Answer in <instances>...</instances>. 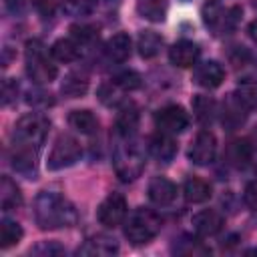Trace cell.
Segmentation results:
<instances>
[{"mask_svg":"<svg viewBox=\"0 0 257 257\" xmlns=\"http://www.w3.org/2000/svg\"><path fill=\"white\" fill-rule=\"evenodd\" d=\"M34 6H36L42 14H52L54 8L58 6V0H34Z\"/></svg>","mask_w":257,"mask_h":257,"instance_id":"cell-42","label":"cell"},{"mask_svg":"<svg viewBox=\"0 0 257 257\" xmlns=\"http://www.w3.org/2000/svg\"><path fill=\"white\" fill-rule=\"evenodd\" d=\"M24 60H26V74L36 84H48L58 74L56 64L48 58V52L40 40H28L26 42Z\"/></svg>","mask_w":257,"mask_h":257,"instance_id":"cell-3","label":"cell"},{"mask_svg":"<svg viewBox=\"0 0 257 257\" xmlns=\"http://www.w3.org/2000/svg\"><path fill=\"white\" fill-rule=\"evenodd\" d=\"M112 82H116L122 90H137V88L143 84L141 74H139V72H135V70H124V72L116 74V76L112 78Z\"/></svg>","mask_w":257,"mask_h":257,"instance_id":"cell-35","label":"cell"},{"mask_svg":"<svg viewBox=\"0 0 257 257\" xmlns=\"http://www.w3.org/2000/svg\"><path fill=\"white\" fill-rule=\"evenodd\" d=\"M22 205V193H20V187L10 179V177H2V183H0V207L2 211H12L16 207Z\"/></svg>","mask_w":257,"mask_h":257,"instance_id":"cell-22","label":"cell"},{"mask_svg":"<svg viewBox=\"0 0 257 257\" xmlns=\"http://www.w3.org/2000/svg\"><path fill=\"white\" fill-rule=\"evenodd\" d=\"M169 0H137V12L151 22H163L167 16Z\"/></svg>","mask_w":257,"mask_h":257,"instance_id":"cell-24","label":"cell"},{"mask_svg":"<svg viewBox=\"0 0 257 257\" xmlns=\"http://www.w3.org/2000/svg\"><path fill=\"white\" fill-rule=\"evenodd\" d=\"M16 94H18V82L14 78H6L2 82V104H10L12 100H16Z\"/></svg>","mask_w":257,"mask_h":257,"instance_id":"cell-39","label":"cell"},{"mask_svg":"<svg viewBox=\"0 0 257 257\" xmlns=\"http://www.w3.org/2000/svg\"><path fill=\"white\" fill-rule=\"evenodd\" d=\"M126 201L120 193H110L100 205H98V211H96V219L100 225L108 227V229H114L118 227L124 219H126Z\"/></svg>","mask_w":257,"mask_h":257,"instance_id":"cell-8","label":"cell"},{"mask_svg":"<svg viewBox=\"0 0 257 257\" xmlns=\"http://www.w3.org/2000/svg\"><path fill=\"white\" fill-rule=\"evenodd\" d=\"M36 151L34 147H26V145H16L12 149V157H10V165L16 173L28 177V179H36Z\"/></svg>","mask_w":257,"mask_h":257,"instance_id":"cell-11","label":"cell"},{"mask_svg":"<svg viewBox=\"0 0 257 257\" xmlns=\"http://www.w3.org/2000/svg\"><path fill=\"white\" fill-rule=\"evenodd\" d=\"M249 114V108L239 100L237 94H229L227 100L223 102V110H221V122L227 131H235L239 128L245 118Z\"/></svg>","mask_w":257,"mask_h":257,"instance_id":"cell-12","label":"cell"},{"mask_svg":"<svg viewBox=\"0 0 257 257\" xmlns=\"http://www.w3.org/2000/svg\"><path fill=\"white\" fill-rule=\"evenodd\" d=\"M82 155V147L80 143L70 137V135H60L50 153H48V161H46V167L48 171H60V169H66L70 165H74Z\"/></svg>","mask_w":257,"mask_h":257,"instance_id":"cell-7","label":"cell"},{"mask_svg":"<svg viewBox=\"0 0 257 257\" xmlns=\"http://www.w3.org/2000/svg\"><path fill=\"white\" fill-rule=\"evenodd\" d=\"M68 124L80 135H94L98 131V118L88 108H78L68 114Z\"/></svg>","mask_w":257,"mask_h":257,"instance_id":"cell-19","label":"cell"},{"mask_svg":"<svg viewBox=\"0 0 257 257\" xmlns=\"http://www.w3.org/2000/svg\"><path fill=\"white\" fill-rule=\"evenodd\" d=\"M80 52H82V46L72 36L70 38H58L50 48L52 58H56L60 62H74L80 58Z\"/></svg>","mask_w":257,"mask_h":257,"instance_id":"cell-21","label":"cell"},{"mask_svg":"<svg viewBox=\"0 0 257 257\" xmlns=\"http://www.w3.org/2000/svg\"><path fill=\"white\" fill-rule=\"evenodd\" d=\"M247 141H249V145H251V149H257V126H255V131L251 133V137H249Z\"/></svg>","mask_w":257,"mask_h":257,"instance_id":"cell-44","label":"cell"},{"mask_svg":"<svg viewBox=\"0 0 257 257\" xmlns=\"http://www.w3.org/2000/svg\"><path fill=\"white\" fill-rule=\"evenodd\" d=\"M177 151H179L177 143H175V141L171 139V135H167V133H159V135L151 137V141H149V153H151L155 159H159L161 163L173 161L175 155H177Z\"/></svg>","mask_w":257,"mask_h":257,"instance_id":"cell-17","label":"cell"},{"mask_svg":"<svg viewBox=\"0 0 257 257\" xmlns=\"http://www.w3.org/2000/svg\"><path fill=\"white\" fill-rule=\"evenodd\" d=\"M112 165L118 179L128 183L141 177V173L145 171V155L135 143H120L114 147Z\"/></svg>","mask_w":257,"mask_h":257,"instance_id":"cell-5","label":"cell"},{"mask_svg":"<svg viewBox=\"0 0 257 257\" xmlns=\"http://www.w3.org/2000/svg\"><path fill=\"white\" fill-rule=\"evenodd\" d=\"M26 102L30 106H40V108H46L50 104H54V98L50 92L46 90H40V88H34V90H28L26 94Z\"/></svg>","mask_w":257,"mask_h":257,"instance_id":"cell-36","label":"cell"},{"mask_svg":"<svg viewBox=\"0 0 257 257\" xmlns=\"http://www.w3.org/2000/svg\"><path fill=\"white\" fill-rule=\"evenodd\" d=\"M48 128H50V120L44 114H38V112L24 114L14 124V143L38 149L44 143Z\"/></svg>","mask_w":257,"mask_h":257,"instance_id":"cell-6","label":"cell"},{"mask_svg":"<svg viewBox=\"0 0 257 257\" xmlns=\"http://www.w3.org/2000/svg\"><path fill=\"white\" fill-rule=\"evenodd\" d=\"M215 155H217V139H215V135L211 131H201L193 139V143L189 147V159L195 165H209V163H213Z\"/></svg>","mask_w":257,"mask_h":257,"instance_id":"cell-10","label":"cell"},{"mask_svg":"<svg viewBox=\"0 0 257 257\" xmlns=\"http://www.w3.org/2000/svg\"><path fill=\"white\" fill-rule=\"evenodd\" d=\"M225 225V219L219 211L215 209H205V211H199L195 217H193V229L203 235V237H213L217 235Z\"/></svg>","mask_w":257,"mask_h":257,"instance_id":"cell-14","label":"cell"},{"mask_svg":"<svg viewBox=\"0 0 257 257\" xmlns=\"http://www.w3.org/2000/svg\"><path fill=\"white\" fill-rule=\"evenodd\" d=\"M161 227H163V219L153 209L139 207L128 215L124 223V237L133 245H145L159 235Z\"/></svg>","mask_w":257,"mask_h":257,"instance_id":"cell-2","label":"cell"},{"mask_svg":"<svg viewBox=\"0 0 257 257\" xmlns=\"http://www.w3.org/2000/svg\"><path fill=\"white\" fill-rule=\"evenodd\" d=\"M235 94L239 96V100L251 110V108H257V82L251 80V78H245L239 82Z\"/></svg>","mask_w":257,"mask_h":257,"instance_id":"cell-31","label":"cell"},{"mask_svg":"<svg viewBox=\"0 0 257 257\" xmlns=\"http://www.w3.org/2000/svg\"><path fill=\"white\" fill-rule=\"evenodd\" d=\"M239 20H241L239 6H223L215 0H211L203 6V22L215 36L233 32L237 28Z\"/></svg>","mask_w":257,"mask_h":257,"instance_id":"cell-4","label":"cell"},{"mask_svg":"<svg viewBox=\"0 0 257 257\" xmlns=\"http://www.w3.org/2000/svg\"><path fill=\"white\" fill-rule=\"evenodd\" d=\"M104 52L112 62H124L131 56V36L124 32L110 36L104 46Z\"/></svg>","mask_w":257,"mask_h":257,"instance_id":"cell-20","label":"cell"},{"mask_svg":"<svg viewBox=\"0 0 257 257\" xmlns=\"http://www.w3.org/2000/svg\"><path fill=\"white\" fill-rule=\"evenodd\" d=\"M30 253L32 255H42V257H50V255H62L64 253V247L60 245V243H56V241H40L38 245H34L32 249H30Z\"/></svg>","mask_w":257,"mask_h":257,"instance_id":"cell-37","label":"cell"},{"mask_svg":"<svg viewBox=\"0 0 257 257\" xmlns=\"http://www.w3.org/2000/svg\"><path fill=\"white\" fill-rule=\"evenodd\" d=\"M193 112H195V116L201 120V122H209V120H213V116H215V112H217V104H215V100L211 98V96H205V94H197V96H193Z\"/></svg>","mask_w":257,"mask_h":257,"instance_id":"cell-30","label":"cell"},{"mask_svg":"<svg viewBox=\"0 0 257 257\" xmlns=\"http://www.w3.org/2000/svg\"><path fill=\"white\" fill-rule=\"evenodd\" d=\"M183 193L189 203H205L211 197V185L201 177H189L183 185Z\"/></svg>","mask_w":257,"mask_h":257,"instance_id":"cell-23","label":"cell"},{"mask_svg":"<svg viewBox=\"0 0 257 257\" xmlns=\"http://www.w3.org/2000/svg\"><path fill=\"white\" fill-rule=\"evenodd\" d=\"M64 10L72 16H86L92 12L96 0H62Z\"/></svg>","mask_w":257,"mask_h":257,"instance_id":"cell-34","label":"cell"},{"mask_svg":"<svg viewBox=\"0 0 257 257\" xmlns=\"http://www.w3.org/2000/svg\"><path fill=\"white\" fill-rule=\"evenodd\" d=\"M251 153H253V149H251L247 139L245 141H233L225 151V159L233 167H245L251 159Z\"/></svg>","mask_w":257,"mask_h":257,"instance_id":"cell-27","label":"cell"},{"mask_svg":"<svg viewBox=\"0 0 257 257\" xmlns=\"http://www.w3.org/2000/svg\"><path fill=\"white\" fill-rule=\"evenodd\" d=\"M155 124L159 128V133H167V135H179L189 126V114L185 112L183 106L179 104H169L163 106L157 114H155Z\"/></svg>","mask_w":257,"mask_h":257,"instance_id":"cell-9","label":"cell"},{"mask_svg":"<svg viewBox=\"0 0 257 257\" xmlns=\"http://www.w3.org/2000/svg\"><path fill=\"white\" fill-rule=\"evenodd\" d=\"M193 80L203 88H217L225 80V68L217 60H205L195 68Z\"/></svg>","mask_w":257,"mask_h":257,"instance_id":"cell-13","label":"cell"},{"mask_svg":"<svg viewBox=\"0 0 257 257\" xmlns=\"http://www.w3.org/2000/svg\"><path fill=\"white\" fill-rule=\"evenodd\" d=\"M70 36L80 46H84V44H90V42H94L98 38V30L94 26H88V24H74L70 28Z\"/></svg>","mask_w":257,"mask_h":257,"instance_id":"cell-32","label":"cell"},{"mask_svg":"<svg viewBox=\"0 0 257 257\" xmlns=\"http://www.w3.org/2000/svg\"><path fill=\"white\" fill-rule=\"evenodd\" d=\"M161 46H163V38L157 32H153V30H143L139 34V38H137V48H139V54L143 58L157 56Z\"/></svg>","mask_w":257,"mask_h":257,"instance_id":"cell-28","label":"cell"},{"mask_svg":"<svg viewBox=\"0 0 257 257\" xmlns=\"http://www.w3.org/2000/svg\"><path fill=\"white\" fill-rule=\"evenodd\" d=\"M34 219L40 229L72 227L78 219L74 205L56 191H42L34 201Z\"/></svg>","mask_w":257,"mask_h":257,"instance_id":"cell-1","label":"cell"},{"mask_svg":"<svg viewBox=\"0 0 257 257\" xmlns=\"http://www.w3.org/2000/svg\"><path fill=\"white\" fill-rule=\"evenodd\" d=\"M249 36H251L253 42H257V20H253V22L249 24Z\"/></svg>","mask_w":257,"mask_h":257,"instance_id":"cell-43","label":"cell"},{"mask_svg":"<svg viewBox=\"0 0 257 257\" xmlns=\"http://www.w3.org/2000/svg\"><path fill=\"white\" fill-rule=\"evenodd\" d=\"M139 118L141 116H139V108L137 106H133V104L124 106L118 112V116H116V131H118V135L124 137V139L133 137L135 131L139 128Z\"/></svg>","mask_w":257,"mask_h":257,"instance_id":"cell-25","label":"cell"},{"mask_svg":"<svg viewBox=\"0 0 257 257\" xmlns=\"http://www.w3.org/2000/svg\"><path fill=\"white\" fill-rule=\"evenodd\" d=\"M118 253V243L112 237L106 235H94L88 241H84V245L78 249V255H100V257H108Z\"/></svg>","mask_w":257,"mask_h":257,"instance_id":"cell-18","label":"cell"},{"mask_svg":"<svg viewBox=\"0 0 257 257\" xmlns=\"http://www.w3.org/2000/svg\"><path fill=\"white\" fill-rule=\"evenodd\" d=\"M22 235H24V231L16 221L2 219V223H0V247L2 249H8V247L16 245L22 239Z\"/></svg>","mask_w":257,"mask_h":257,"instance_id":"cell-29","label":"cell"},{"mask_svg":"<svg viewBox=\"0 0 257 257\" xmlns=\"http://www.w3.org/2000/svg\"><path fill=\"white\" fill-rule=\"evenodd\" d=\"M86 90H88V78L80 72H70L68 76H64L60 84V92L68 98H80L86 94Z\"/></svg>","mask_w":257,"mask_h":257,"instance_id":"cell-26","label":"cell"},{"mask_svg":"<svg viewBox=\"0 0 257 257\" xmlns=\"http://www.w3.org/2000/svg\"><path fill=\"white\" fill-rule=\"evenodd\" d=\"M120 86L116 82H104L100 88H98V100L106 106H112V104H118L120 102Z\"/></svg>","mask_w":257,"mask_h":257,"instance_id":"cell-33","label":"cell"},{"mask_svg":"<svg viewBox=\"0 0 257 257\" xmlns=\"http://www.w3.org/2000/svg\"><path fill=\"white\" fill-rule=\"evenodd\" d=\"M26 2L28 0H4V8H6V12H10V14H22L24 12V8H26Z\"/></svg>","mask_w":257,"mask_h":257,"instance_id":"cell-41","label":"cell"},{"mask_svg":"<svg viewBox=\"0 0 257 257\" xmlns=\"http://www.w3.org/2000/svg\"><path fill=\"white\" fill-rule=\"evenodd\" d=\"M199 46L191 40H179L175 42L171 48H169V60L175 64V66H181V68H189L197 62L199 58Z\"/></svg>","mask_w":257,"mask_h":257,"instance_id":"cell-15","label":"cell"},{"mask_svg":"<svg viewBox=\"0 0 257 257\" xmlns=\"http://www.w3.org/2000/svg\"><path fill=\"white\" fill-rule=\"evenodd\" d=\"M243 199H245L247 207L257 209V181H253V183H249V185L245 187V195H243Z\"/></svg>","mask_w":257,"mask_h":257,"instance_id":"cell-40","label":"cell"},{"mask_svg":"<svg viewBox=\"0 0 257 257\" xmlns=\"http://www.w3.org/2000/svg\"><path fill=\"white\" fill-rule=\"evenodd\" d=\"M175 195H177V187H175L173 181H169L167 177H155V179H151V183H149V199L155 205L165 207V205L173 203Z\"/></svg>","mask_w":257,"mask_h":257,"instance_id":"cell-16","label":"cell"},{"mask_svg":"<svg viewBox=\"0 0 257 257\" xmlns=\"http://www.w3.org/2000/svg\"><path fill=\"white\" fill-rule=\"evenodd\" d=\"M183 241L187 243V247H173V251L175 253H181V255H197V253H209V249L207 247H203L201 245V241H197V239H191V237H183Z\"/></svg>","mask_w":257,"mask_h":257,"instance_id":"cell-38","label":"cell"}]
</instances>
